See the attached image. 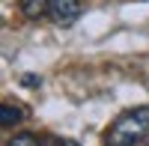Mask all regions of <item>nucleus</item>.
Instances as JSON below:
<instances>
[{
  "instance_id": "f257e3e1",
  "label": "nucleus",
  "mask_w": 149,
  "mask_h": 146,
  "mask_svg": "<svg viewBox=\"0 0 149 146\" xmlns=\"http://www.w3.org/2000/svg\"><path fill=\"white\" fill-rule=\"evenodd\" d=\"M146 134H149V104L122 113L116 122L104 131V143L107 146H134Z\"/></svg>"
},
{
  "instance_id": "f03ea898",
  "label": "nucleus",
  "mask_w": 149,
  "mask_h": 146,
  "mask_svg": "<svg viewBox=\"0 0 149 146\" xmlns=\"http://www.w3.org/2000/svg\"><path fill=\"white\" fill-rule=\"evenodd\" d=\"M48 15L60 27H72L81 18V0H51L48 3Z\"/></svg>"
},
{
  "instance_id": "7ed1b4c3",
  "label": "nucleus",
  "mask_w": 149,
  "mask_h": 146,
  "mask_svg": "<svg viewBox=\"0 0 149 146\" xmlns=\"http://www.w3.org/2000/svg\"><path fill=\"white\" fill-rule=\"evenodd\" d=\"M48 3H51V0H21V12L27 18H42L48 12Z\"/></svg>"
},
{
  "instance_id": "20e7f679",
  "label": "nucleus",
  "mask_w": 149,
  "mask_h": 146,
  "mask_svg": "<svg viewBox=\"0 0 149 146\" xmlns=\"http://www.w3.org/2000/svg\"><path fill=\"white\" fill-rule=\"evenodd\" d=\"M18 119H21V111H18V107L3 104V116H0V125H3V128H9L12 122H18Z\"/></svg>"
},
{
  "instance_id": "39448f33",
  "label": "nucleus",
  "mask_w": 149,
  "mask_h": 146,
  "mask_svg": "<svg viewBox=\"0 0 149 146\" xmlns=\"http://www.w3.org/2000/svg\"><path fill=\"white\" fill-rule=\"evenodd\" d=\"M9 146H45V143H39V137H33V134L24 131V134H15V137H12Z\"/></svg>"
},
{
  "instance_id": "423d86ee",
  "label": "nucleus",
  "mask_w": 149,
  "mask_h": 146,
  "mask_svg": "<svg viewBox=\"0 0 149 146\" xmlns=\"http://www.w3.org/2000/svg\"><path fill=\"white\" fill-rule=\"evenodd\" d=\"M42 143H45V146H78L74 140H66V137H63V140H60V137H45Z\"/></svg>"
}]
</instances>
